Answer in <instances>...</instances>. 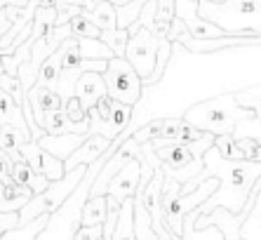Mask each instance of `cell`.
<instances>
[{"label":"cell","mask_w":261,"mask_h":240,"mask_svg":"<svg viewBox=\"0 0 261 240\" xmlns=\"http://www.w3.org/2000/svg\"><path fill=\"white\" fill-rule=\"evenodd\" d=\"M184 120H189L191 125H195L202 132H212V134H226V132H236L238 123H249L254 120V111L243 108L236 102L233 92H224L217 94L207 102H200L191 106L186 113L181 115Z\"/></svg>","instance_id":"cell-1"},{"label":"cell","mask_w":261,"mask_h":240,"mask_svg":"<svg viewBox=\"0 0 261 240\" xmlns=\"http://www.w3.org/2000/svg\"><path fill=\"white\" fill-rule=\"evenodd\" d=\"M85 172H87V165H78V167L64 172L61 179L49 181L45 191L31 196L29 203L19 210V224H26L40 214H52V212H57L61 205L68 200V196L78 188V184L83 181Z\"/></svg>","instance_id":"cell-2"},{"label":"cell","mask_w":261,"mask_h":240,"mask_svg":"<svg viewBox=\"0 0 261 240\" xmlns=\"http://www.w3.org/2000/svg\"><path fill=\"white\" fill-rule=\"evenodd\" d=\"M101 78L106 83V94L113 97L116 102L127 104V106L139 104L144 85L125 57H111L106 61V71L101 73Z\"/></svg>","instance_id":"cell-3"},{"label":"cell","mask_w":261,"mask_h":240,"mask_svg":"<svg viewBox=\"0 0 261 240\" xmlns=\"http://www.w3.org/2000/svg\"><path fill=\"white\" fill-rule=\"evenodd\" d=\"M127 47H125V59L132 64L137 76L141 78V85L151 83V76L155 71V57H158V38L153 36L148 29L139 26L137 21L127 26Z\"/></svg>","instance_id":"cell-4"},{"label":"cell","mask_w":261,"mask_h":240,"mask_svg":"<svg viewBox=\"0 0 261 240\" xmlns=\"http://www.w3.org/2000/svg\"><path fill=\"white\" fill-rule=\"evenodd\" d=\"M19 153H21V160H26L31 165V170L38 174L47 177L49 181L55 179H61L64 177V160L55 158L49 151H45L43 146L38 144V139H29L24 144L19 146Z\"/></svg>","instance_id":"cell-5"},{"label":"cell","mask_w":261,"mask_h":240,"mask_svg":"<svg viewBox=\"0 0 261 240\" xmlns=\"http://www.w3.org/2000/svg\"><path fill=\"white\" fill-rule=\"evenodd\" d=\"M174 17H179L189 31V36L193 38H226L231 36L228 31H224L221 26L207 21L198 14V0H176Z\"/></svg>","instance_id":"cell-6"},{"label":"cell","mask_w":261,"mask_h":240,"mask_svg":"<svg viewBox=\"0 0 261 240\" xmlns=\"http://www.w3.org/2000/svg\"><path fill=\"white\" fill-rule=\"evenodd\" d=\"M139 177H141V165L139 158L129 160L127 165H122L113 177H111L106 193L113 196L118 203H122L125 198H134L137 196V188H139Z\"/></svg>","instance_id":"cell-7"},{"label":"cell","mask_w":261,"mask_h":240,"mask_svg":"<svg viewBox=\"0 0 261 240\" xmlns=\"http://www.w3.org/2000/svg\"><path fill=\"white\" fill-rule=\"evenodd\" d=\"M26 99H29L31 113H33V120H36L38 127H43V118L49 111H57V108L64 106V99L59 97V92L49 90V87H43V85H33L29 92H26Z\"/></svg>","instance_id":"cell-8"},{"label":"cell","mask_w":261,"mask_h":240,"mask_svg":"<svg viewBox=\"0 0 261 240\" xmlns=\"http://www.w3.org/2000/svg\"><path fill=\"white\" fill-rule=\"evenodd\" d=\"M73 94L78 97V102L83 104L85 111H90V108L106 94V83H103L101 73H97V71L80 73L75 85H73Z\"/></svg>","instance_id":"cell-9"},{"label":"cell","mask_w":261,"mask_h":240,"mask_svg":"<svg viewBox=\"0 0 261 240\" xmlns=\"http://www.w3.org/2000/svg\"><path fill=\"white\" fill-rule=\"evenodd\" d=\"M111 141H113V139H106V137H101V134H90V137L64 160V170L68 172V170L78 167V165H90V162H94L103 151L109 149Z\"/></svg>","instance_id":"cell-10"},{"label":"cell","mask_w":261,"mask_h":240,"mask_svg":"<svg viewBox=\"0 0 261 240\" xmlns=\"http://www.w3.org/2000/svg\"><path fill=\"white\" fill-rule=\"evenodd\" d=\"M90 134L85 132H66V134H43V137L38 139V144L43 146L45 151H49L55 158L59 160H66L71 156L73 151L78 149Z\"/></svg>","instance_id":"cell-11"},{"label":"cell","mask_w":261,"mask_h":240,"mask_svg":"<svg viewBox=\"0 0 261 240\" xmlns=\"http://www.w3.org/2000/svg\"><path fill=\"white\" fill-rule=\"evenodd\" d=\"M202 137V130H198L195 125H191L189 120L179 118H163V127H160V137L167 141H195Z\"/></svg>","instance_id":"cell-12"},{"label":"cell","mask_w":261,"mask_h":240,"mask_svg":"<svg viewBox=\"0 0 261 240\" xmlns=\"http://www.w3.org/2000/svg\"><path fill=\"white\" fill-rule=\"evenodd\" d=\"M43 130H45V134H66V132H85V134H90V120H87V123H73V120L66 115L64 108H57V111L45 113Z\"/></svg>","instance_id":"cell-13"},{"label":"cell","mask_w":261,"mask_h":240,"mask_svg":"<svg viewBox=\"0 0 261 240\" xmlns=\"http://www.w3.org/2000/svg\"><path fill=\"white\" fill-rule=\"evenodd\" d=\"M10 177H12L14 184H19V186H26L33 191V196L40 191H45L49 184L47 177H43V174H38L31 170V165L26 160H14L12 167H10Z\"/></svg>","instance_id":"cell-14"},{"label":"cell","mask_w":261,"mask_h":240,"mask_svg":"<svg viewBox=\"0 0 261 240\" xmlns=\"http://www.w3.org/2000/svg\"><path fill=\"white\" fill-rule=\"evenodd\" d=\"M31 196H33L31 188L19 186L14 181L7 186L0 184V212H19L31 200Z\"/></svg>","instance_id":"cell-15"},{"label":"cell","mask_w":261,"mask_h":240,"mask_svg":"<svg viewBox=\"0 0 261 240\" xmlns=\"http://www.w3.org/2000/svg\"><path fill=\"white\" fill-rule=\"evenodd\" d=\"M47 222H49V214H40L36 219H31V222L10 228V231H3L0 240H38V235L45 231Z\"/></svg>","instance_id":"cell-16"},{"label":"cell","mask_w":261,"mask_h":240,"mask_svg":"<svg viewBox=\"0 0 261 240\" xmlns=\"http://www.w3.org/2000/svg\"><path fill=\"white\" fill-rule=\"evenodd\" d=\"M31 134L24 132V130H19V127L14 125H0V149L5 151L7 156L14 160H21V153H19V146L24 144V141H29Z\"/></svg>","instance_id":"cell-17"},{"label":"cell","mask_w":261,"mask_h":240,"mask_svg":"<svg viewBox=\"0 0 261 240\" xmlns=\"http://www.w3.org/2000/svg\"><path fill=\"white\" fill-rule=\"evenodd\" d=\"M87 19L92 24L97 26L99 31H111V29H118V14H116V7L111 5L109 0H101L92 10H83Z\"/></svg>","instance_id":"cell-18"},{"label":"cell","mask_w":261,"mask_h":240,"mask_svg":"<svg viewBox=\"0 0 261 240\" xmlns=\"http://www.w3.org/2000/svg\"><path fill=\"white\" fill-rule=\"evenodd\" d=\"M106 219V196H87L80 207V226H94Z\"/></svg>","instance_id":"cell-19"},{"label":"cell","mask_w":261,"mask_h":240,"mask_svg":"<svg viewBox=\"0 0 261 240\" xmlns=\"http://www.w3.org/2000/svg\"><path fill=\"white\" fill-rule=\"evenodd\" d=\"M5 123L31 134L29 125H26V118H24V113H21V106H17V104L12 102V97L0 90V125H5Z\"/></svg>","instance_id":"cell-20"},{"label":"cell","mask_w":261,"mask_h":240,"mask_svg":"<svg viewBox=\"0 0 261 240\" xmlns=\"http://www.w3.org/2000/svg\"><path fill=\"white\" fill-rule=\"evenodd\" d=\"M59 76H61V64H59V52H52L47 57V59L40 64V68H38V78L36 83L43 85V87H49V90H55L59 87Z\"/></svg>","instance_id":"cell-21"},{"label":"cell","mask_w":261,"mask_h":240,"mask_svg":"<svg viewBox=\"0 0 261 240\" xmlns=\"http://www.w3.org/2000/svg\"><path fill=\"white\" fill-rule=\"evenodd\" d=\"M240 238L243 240H261V191L256 193L254 205L240 224Z\"/></svg>","instance_id":"cell-22"},{"label":"cell","mask_w":261,"mask_h":240,"mask_svg":"<svg viewBox=\"0 0 261 240\" xmlns=\"http://www.w3.org/2000/svg\"><path fill=\"white\" fill-rule=\"evenodd\" d=\"M233 97H236V102L240 104L243 108H249V111H254V120L261 125V83L259 85H252V87H243V90L233 92ZM256 139L261 141V130L259 134H256Z\"/></svg>","instance_id":"cell-23"},{"label":"cell","mask_w":261,"mask_h":240,"mask_svg":"<svg viewBox=\"0 0 261 240\" xmlns=\"http://www.w3.org/2000/svg\"><path fill=\"white\" fill-rule=\"evenodd\" d=\"M134 238L137 240H158L151 224V214L146 212L139 198H134Z\"/></svg>","instance_id":"cell-24"},{"label":"cell","mask_w":261,"mask_h":240,"mask_svg":"<svg viewBox=\"0 0 261 240\" xmlns=\"http://www.w3.org/2000/svg\"><path fill=\"white\" fill-rule=\"evenodd\" d=\"M214 149L219 151V156L226 158V160H245L243 151H240V146H238L236 137H233L231 132L226 134H214Z\"/></svg>","instance_id":"cell-25"},{"label":"cell","mask_w":261,"mask_h":240,"mask_svg":"<svg viewBox=\"0 0 261 240\" xmlns=\"http://www.w3.org/2000/svg\"><path fill=\"white\" fill-rule=\"evenodd\" d=\"M78 47L85 59H106L109 61L111 57H113V52L103 45L101 38H78Z\"/></svg>","instance_id":"cell-26"},{"label":"cell","mask_w":261,"mask_h":240,"mask_svg":"<svg viewBox=\"0 0 261 240\" xmlns=\"http://www.w3.org/2000/svg\"><path fill=\"white\" fill-rule=\"evenodd\" d=\"M101 42L113 52V57H122L125 47H127V29H111V31H101Z\"/></svg>","instance_id":"cell-27"},{"label":"cell","mask_w":261,"mask_h":240,"mask_svg":"<svg viewBox=\"0 0 261 240\" xmlns=\"http://www.w3.org/2000/svg\"><path fill=\"white\" fill-rule=\"evenodd\" d=\"M0 90L12 97V102L17 104V106L24 104L26 90H24V85H21V80H19L17 73H5V71L0 73Z\"/></svg>","instance_id":"cell-28"},{"label":"cell","mask_w":261,"mask_h":240,"mask_svg":"<svg viewBox=\"0 0 261 240\" xmlns=\"http://www.w3.org/2000/svg\"><path fill=\"white\" fill-rule=\"evenodd\" d=\"M68 26H71V36L73 38H99L101 36V31H99L97 26L92 24L90 19L83 14V10H80L75 17H71Z\"/></svg>","instance_id":"cell-29"},{"label":"cell","mask_w":261,"mask_h":240,"mask_svg":"<svg viewBox=\"0 0 261 240\" xmlns=\"http://www.w3.org/2000/svg\"><path fill=\"white\" fill-rule=\"evenodd\" d=\"M61 108L66 111V115L73 120V123H87V120H90V118H87V111L83 108V104L78 102V97H75V94L68 97Z\"/></svg>","instance_id":"cell-30"},{"label":"cell","mask_w":261,"mask_h":240,"mask_svg":"<svg viewBox=\"0 0 261 240\" xmlns=\"http://www.w3.org/2000/svg\"><path fill=\"white\" fill-rule=\"evenodd\" d=\"M174 7H176V0H155V21L172 24V19H174Z\"/></svg>","instance_id":"cell-31"},{"label":"cell","mask_w":261,"mask_h":240,"mask_svg":"<svg viewBox=\"0 0 261 240\" xmlns=\"http://www.w3.org/2000/svg\"><path fill=\"white\" fill-rule=\"evenodd\" d=\"M101 224H94V226H78L73 231V240H101Z\"/></svg>","instance_id":"cell-32"},{"label":"cell","mask_w":261,"mask_h":240,"mask_svg":"<svg viewBox=\"0 0 261 240\" xmlns=\"http://www.w3.org/2000/svg\"><path fill=\"white\" fill-rule=\"evenodd\" d=\"M10 167H12V158H10L5 151L0 149V184H3V186L12 184V177H10Z\"/></svg>","instance_id":"cell-33"},{"label":"cell","mask_w":261,"mask_h":240,"mask_svg":"<svg viewBox=\"0 0 261 240\" xmlns=\"http://www.w3.org/2000/svg\"><path fill=\"white\" fill-rule=\"evenodd\" d=\"M29 0H0V10L3 7H7V5H14V7H24Z\"/></svg>","instance_id":"cell-34"},{"label":"cell","mask_w":261,"mask_h":240,"mask_svg":"<svg viewBox=\"0 0 261 240\" xmlns=\"http://www.w3.org/2000/svg\"><path fill=\"white\" fill-rule=\"evenodd\" d=\"M10 29V21H7V17H5V10H0V38H3V33Z\"/></svg>","instance_id":"cell-35"},{"label":"cell","mask_w":261,"mask_h":240,"mask_svg":"<svg viewBox=\"0 0 261 240\" xmlns=\"http://www.w3.org/2000/svg\"><path fill=\"white\" fill-rule=\"evenodd\" d=\"M109 3H111L113 7H122V5H129L132 0H109ZM137 5H139V3H137Z\"/></svg>","instance_id":"cell-36"},{"label":"cell","mask_w":261,"mask_h":240,"mask_svg":"<svg viewBox=\"0 0 261 240\" xmlns=\"http://www.w3.org/2000/svg\"><path fill=\"white\" fill-rule=\"evenodd\" d=\"M252 160H256V162H261V144L254 149V156H252Z\"/></svg>","instance_id":"cell-37"}]
</instances>
